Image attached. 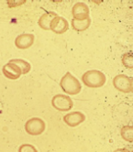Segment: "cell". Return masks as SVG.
I'll return each mask as SVG.
<instances>
[{"instance_id": "cell-1", "label": "cell", "mask_w": 133, "mask_h": 152, "mask_svg": "<svg viewBox=\"0 0 133 152\" xmlns=\"http://www.w3.org/2000/svg\"><path fill=\"white\" fill-rule=\"evenodd\" d=\"M83 83L90 88H99L106 83V75L98 70H90L85 72L82 76Z\"/></svg>"}, {"instance_id": "cell-2", "label": "cell", "mask_w": 133, "mask_h": 152, "mask_svg": "<svg viewBox=\"0 0 133 152\" xmlns=\"http://www.w3.org/2000/svg\"><path fill=\"white\" fill-rule=\"evenodd\" d=\"M60 86L64 93L71 95L78 94L82 90V86L79 80H77V78L72 75L69 72H66L63 77L61 79Z\"/></svg>"}, {"instance_id": "cell-3", "label": "cell", "mask_w": 133, "mask_h": 152, "mask_svg": "<svg viewBox=\"0 0 133 152\" xmlns=\"http://www.w3.org/2000/svg\"><path fill=\"white\" fill-rule=\"evenodd\" d=\"M51 105L53 106L54 109H56L58 111L66 112L72 109L73 106V103L68 95L56 94L52 97Z\"/></svg>"}, {"instance_id": "cell-4", "label": "cell", "mask_w": 133, "mask_h": 152, "mask_svg": "<svg viewBox=\"0 0 133 152\" xmlns=\"http://www.w3.org/2000/svg\"><path fill=\"white\" fill-rule=\"evenodd\" d=\"M45 122L41 118L32 117L26 122L25 130L29 135L31 136H39L42 134L45 130Z\"/></svg>"}, {"instance_id": "cell-5", "label": "cell", "mask_w": 133, "mask_h": 152, "mask_svg": "<svg viewBox=\"0 0 133 152\" xmlns=\"http://www.w3.org/2000/svg\"><path fill=\"white\" fill-rule=\"evenodd\" d=\"M113 85L117 90L125 94L131 93L133 90L132 79L125 74H118L115 76L113 79Z\"/></svg>"}, {"instance_id": "cell-6", "label": "cell", "mask_w": 133, "mask_h": 152, "mask_svg": "<svg viewBox=\"0 0 133 152\" xmlns=\"http://www.w3.org/2000/svg\"><path fill=\"white\" fill-rule=\"evenodd\" d=\"M73 19L75 20H86L89 18V8L82 2H78L73 5L72 8Z\"/></svg>"}, {"instance_id": "cell-7", "label": "cell", "mask_w": 133, "mask_h": 152, "mask_svg": "<svg viewBox=\"0 0 133 152\" xmlns=\"http://www.w3.org/2000/svg\"><path fill=\"white\" fill-rule=\"evenodd\" d=\"M69 29L68 21L62 17H55L51 22L50 30L53 31L56 34H62Z\"/></svg>"}, {"instance_id": "cell-8", "label": "cell", "mask_w": 133, "mask_h": 152, "mask_svg": "<svg viewBox=\"0 0 133 152\" xmlns=\"http://www.w3.org/2000/svg\"><path fill=\"white\" fill-rule=\"evenodd\" d=\"M35 36L33 34H20L15 39V46L19 50H27L34 43Z\"/></svg>"}, {"instance_id": "cell-9", "label": "cell", "mask_w": 133, "mask_h": 152, "mask_svg": "<svg viewBox=\"0 0 133 152\" xmlns=\"http://www.w3.org/2000/svg\"><path fill=\"white\" fill-rule=\"evenodd\" d=\"M85 120V115L82 112H79V111L69 113V114H67L66 115L63 116L64 123L71 127H74V126H79Z\"/></svg>"}, {"instance_id": "cell-10", "label": "cell", "mask_w": 133, "mask_h": 152, "mask_svg": "<svg viewBox=\"0 0 133 152\" xmlns=\"http://www.w3.org/2000/svg\"><path fill=\"white\" fill-rule=\"evenodd\" d=\"M2 72H3L4 75L9 80H17L22 74L19 67L12 62H8V63L5 64L3 66Z\"/></svg>"}, {"instance_id": "cell-11", "label": "cell", "mask_w": 133, "mask_h": 152, "mask_svg": "<svg viewBox=\"0 0 133 152\" xmlns=\"http://www.w3.org/2000/svg\"><path fill=\"white\" fill-rule=\"evenodd\" d=\"M58 15L55 13V12H47L45 14H43L39 21H38V24L39 26L44 29V30H50V25H51V20L55 18V17H57Z\"/></svg>"}, {"instance_id": "cell-12", "label": "cell", "mask_w": 133, "mask_h": 152, "mask_svg": "<svg viewBox=\"0 0 133 152\" xmlns=\"http://www.w3.org/2000/svg\"><path fill=\"white\" fill-rule=\"evenodd\" d=\"M91 24V19L88 18L86 20H72V27L76 31H85L89 28Z\"/></svg>"}, {"instance_id": "cell-13", "label": "cell", "mask_w": 133, "mask_h": 152, "mask_svg": "<svg viewBox=\"0 0 133 152\" xmlns=\"http://www.w3.org/2000/svg\"><path fill=\"white\" fill-rule=\"evenodd\" d=\"M9 62H12L19 67V69L21 70L22 74H27L28 72H29L31 66H30V63H29L28 61H24V60H20V59H13V60H10Z\"/></svg>"}, {"instance_id": "cell-14", "label": "cell", "mask_w": 133, "mask_h": 152, "mask_svg": "<svg viewBox=\"0 0 133 152\" xmlns=\"http://www.w3.org/2000/svg\"><path fill=\"white\" fill-rule=\"evenodd\" d=\"M133 127L131 126H125L121 128V137L123 139L129 142H132L133 141Z\"/></svg>"}, {"instance_id": "cell-15", "label": "cell", "mask_w": 133, "mask_h": 152, "mask_svg": "<svg viewBox=\"0 0 133 152\" xmlns=\"http://www.w3.org/2000/svg\"><path fill=\"white\" fill-rule=\"evenodd\" d=\"M132 58H133V55L131 52H128L122 56V63L125 67H127L129 69H132V67H133Z\"/></svg>"}, {"instance_id": "cell-16", "label": "cell", "mask_w": 133, "mask_h": 152, "mask_svg": "<svg viewBox=\"0 0 133 152\" xmlns=\"http://www.w3.org/2000/svg\"><path fill=\"white\" fill-rule=\"evenodd\" d=\"M18 152H38V150L33 145L23 144L18 148Z\"/></svg>"}, {"instance_id": "cell-17", "label": "cell", "mask_w": 133, "mask_h": 152, "mask_svg": "<svg viewBox=\"0 0 133 152\" xmlns=\"http://www.w3.org/2000/svg\"><path fill=\"white\" fill-rule=\"evenodd\" d=\"M25 1H18V2H15V1H8L7 2V5L9 6V7H14V6H17V5H21V4H24Z\"/></svg>"}, {"instance_id": "cell-18", "label": "cell", "mask_w": 133, "mask_h": 152, "mask_svg": "<svg viewBox=\"0 0 133 152\" xmlns=\"http://www.w3.org/2000/svg\"><path fill=\"white\" fill-rule=\"evenodd\" d=\"M113 152H130V151L128 150L127 148H118V149L114 150Z\"/></svg>"}]
</instances>
